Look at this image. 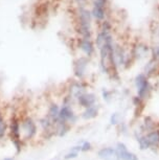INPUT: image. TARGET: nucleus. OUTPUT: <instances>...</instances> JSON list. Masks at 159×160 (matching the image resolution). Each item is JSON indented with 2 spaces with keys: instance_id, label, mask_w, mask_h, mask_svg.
<instances>
[{
  "instance_id": "17",
  "label": "nucleus",
  "mask_w": 159,
  "mask_h": 160,
  "mask_svg": "<svg viewBox=\"0 0 159 160\" xmlns=\"http://www.w3.org/2000/svg\"><path fill=\"white\" fill-rule=\"evenodd\" d=\"M81 153V144H77V146H74L72 147L71 149L69 150V152L67 154H65L64 156V159L65 160H71V159H76L79 154Z\"/></svg>"
},
{
  "instance_id": "13",
  "label": "nucleus",
  "mask_w": 159,
  "mask_h": 160,
  "mask_svg": "<svg viewBox=\"0 0 159 160\" xmlns=\"http://www.w3.org/2000/svg\"><path fill=\"white\" fill-rule=\"evenodd\" d=\"M147 138H148L150 144H151V151L153 152H157L159 150V128L158 129H155L153 131L147 133L145 134Z\"/></svg>"
},
{
  "instance_id": "5",
  "label": "nucleus",
  "mask_w": 159,
  "mask_h": 160,
  "mask_svg": "<svg viewBox=\"0 0 159 160\" xmlns=\"http://www.w3.org/2000/svg\"><path fill=\"white\" fill-rule=\"evenodd\" d=\"M116 158L117 160H139L138 156L128 150V147L124 142L119 141L115 146Z\"/></svg>"
},
{
  "instance_id": "2",
  "label": "nucleus",
  "mask_w": 159,
  "mask_h": 160,
  "mask_svg": "<svg viewBox=\"0 0 159 160\" xmlns=\"http://www.w3.org/2000/svg\"><path fill=\"white\" fill-rule=\"evenodd\" d=\"M8 136L13 142L17 153H20L23 148V141L21 139V128H20V118L16 115H13L8 120Z\"/></svg>"
},
{
  "instance_id": "23",
  "label": "nucleus",
  "mask_w": 159,
  "mask_h": 160,
  "mask_svg": "<svg viewBox=\"0 0 159 160\" xmlns=\"http://www.w3.org/2000/svg\"><path fill=\"white\" fill-rule=\"evenodd\" d=\"M2 160H14V157H4Z\"/></svg>"
},
{
  "instance_id": "3",
  "label": "nucleus",
  "mask_w": 159,
  "mask_h": 160,
  "mask_svg": "<svg viewBox=\"0 0 159 160\" xmlns=\"http://www.w3.org/2000/svg\"><path fill=\"white\" fill-rule=\"evenodd\" d=\"M79 118H80V115H77L76 113V111L73 110V107H69V106H61L58 120H60V122H68L69 125L73 126L79 122Z\"/></svg>"
},
{
  "instance_id": "12",
  "label": "nucleus",
  "mask_w": 159,
  "mask_h": 160,
  "mask_svg": "<svg viewBox=\"0 0 159 160\" xmlns=\"http://www.w3.org/2000/svg\"><path fill=\"white\" fill-rule=\"evenodd\" d=\"M97 157L102 160H117L115 147H104L98 150Z\"/></svg>"
},
{
  "instance_id": "11",
  "label": "nucleus",
  "mask_w": 159,
  "mask_h": 160,
  "mask_svg": "<svg viewBox=\"0 0 159 160\" xmlns=\"http://www.w3.org/2000/svg\"><path fill=\"white\" fill-rule=\"evenodd\" d=\"M72 128V126L69 125L68 122H60L57 119L55 122V136L57 137H64L69 133V131Z\"/></svg>"
},
{
  "instance_id": "19",
  "label": "nucleus",
  "mask_w": 159,
  "mask_h": 160,
  "mask_svg": "<svg viewBox=\"0 0 159 160\" xmlns=\"http://www.w3.org/2000/svg\"><path fill=\"white\" fill-rule=\"evenodd\" d=\"M76 102V101L71 98L69 94H66L62 99V104L61 106H69V107H73V104Z\"/></svg>"
},
{
  "instance_id": "9",
  "label": "nucleus",
  "mask_w": 159,
  "mask_h": 160,
  "mask_svg": "<svg viewBox=\"0 0 159 160\" xmlns=\"http://www.w3.org/2000/svg\"><path fill=\"white\" fill-rule=\"evenodd\" d=\"M87 64H88V60H87V58H80L74 62V65H73L74 75H76L79 80H82L84 78V75H85L86 69H87Z\"/></svg>"
},
{
  "instance_id": "10",
  "label": "nucleus",
  "mask_w": 159,
  "mask_h": 160,
  "mask_svg": "<svg viewBox=\"0 0 159 160\" xmlns=\"http://www.w3.org/2000/svg\"><path fill=\"white\" fill-rule=\"evenodd\" d=\"M100 110H101V107L100 105H94V106H91V107H88L86 109H84L82 112L80 114V117L82 118L83 120H91V119H94L97 118L100 114Z\"/></svg>"
},
{
  "instance_id": "8",
  "label": "nucleus",
  "mask_w": 159,
  "mask_h": 160,
  "mask_svg": "<svg viewBox=\"0 0 159 160\" xmlns=\"http://www.w3.org/2000/svg\"><path fill=\"white\" fill-rule=\"evenodd\" d=\"M158 122L153 118V116L151 115H148V116H145V118L140 125L138 126V131L142 133V134H147V133L153 131L155 129H158Z\"/></svg>"
},
{
  "instance_id": "14",
  "label": "nucleus",
  "mask_w": 159,
  "mask_h": 160,
  "mask_svg": "<svg viewBox=\"0 0 159 160\" xmlns=\"http://www.w3.org/2000/svg\"><path fill=\"white\" fill-rule=\"evenodd\" d=\"M80 49L83 51L87 57H91L94 52V45L90 39H84L82 38L80 40Z\"/></svg>"
},
{
  "instance_id": "15",
  "label": "nucleus",
  "mask_w": 159,
  "mask_h": 160,
  "mask_svg": "<svg viewBox=\"0 0 159 160\" xmlns=\"http://www.w3.org/2000/svg\"><path fill=\"white\" fill-rule=\"evenodd\" d=\"M60 108H61V106H60L58 102H50L48 108H47L46 115L52 120L53 123H55V122H57V119H58V117H59Z\"/></svg>"
},
{
  "instance_id": "4",
  "label": "nucleus",
  "mask_w": 159,
  "mask_h": 160,
  "mask_svg": "<svg viewBox=\"0 0 159 160\" xmlns=\"http://www.w3.org/2000/svg\"><path fill=\"white\" fill-rule=\"evenodd\" d=\"M80 32L84 39L91 38V28H90V15L87 11L82 10L80 14Z\"/></svg>"
},
{
  "instance_id": "6",
  "label": "nucleus",
  "mask_w": 159,
  "mask_h": 160,
  "mask_svg": "<svg viewBox=\"0 0 159 160\" xmlns=\"http://www.w3.org/2000/svg\"><path fill=\"white\" fill-rule=\"evenodd\" d=\"M87 92V86L86 84L82 82V81H74L68 87L67 94H69L74 101H77V98L81 96L84 93Z\"/></svg>"
},
{
  "instance_id": "16",
  "label": "nucleus",
  "mask_w": 159,
  "mask_h": 160,
  "mask_svg": "<svg viewBox=\"0 0 159 160\" xmlns=\"http://www.w3.org/2000/svg\"><path fill=\"white\" fill-rule=\"evenodd\" d=\"M8 131V122L5 119V117L0 110V140H2L7 134Z\"/></svg>"
},
{
  "instance_id": "24",
  "label": "nucleus",
  "mask_w": 159,
  "mask_h": 160,
  "mask_svg": "<svg viewBox=\"0 0 159 160\" xmlns=\"http://www.w3.org/2000/svg\"><path fill=\"white\" fill-rule=\"evenodd\" d=\"M80 1H82V0H80Z\"/></svg>"
},
{
  "instance_id": "18",
  "label": "nucleus",
  "mask_w": 159,
  "mask_h": 160,
  "mask_svg": "<svg viewBox=\"0 0 159 160\" xmlns=\"http://www.w3.org/2000/svg\"><path fill=\"white\" fill-rule=\"evenodd\" d=\"M109 122H110L111 126L117 127L119 125V122H121V115H119V113L118 112H114V113L111 114Z\"/></svg>"
},
{
  "instance_id": "20",
  "label": "nucleus",
  "mask_w": 159,
  "mask_h": 160,
  "mask_svg": "<svg viewBox=\"0 0 159 160\" xmlns=\"http://www.w3.org/2000/svg\"><path fill=\"white\" fill-rule=\"evenodd\" d=\"M102 98L106 102H110L111 99L113 98V94H112V91L108 89H103L102 90Z\"/></svg>"
},
{
  "instance_id": "7",
  "label": "nucleus",
  "mask_w": 159,
  "mask_h": 160,
  "mask_svg": "<svg viewBox=\"0 0 159 160\" xmlns=\"http://www.w3.org/2000/svg\"><path fill=\"white\" fill-rule=\"evenodd\" d=\"M76 102L77 106L83 109H86L88 107H91V106H94L97 104V98L94 93L92 92H86L82 94L81 96L77 98Z\"/></svg>"
},
{
  "instance_id": "1",
  "label": "nucleus",
  "mask_w": 159,
  "mask_h": 160,
  "mask_svg": "<svg viewBox=\"0 0 159 160\" xmlns=\"http://www.w3.org/2000/svg\"><path fill=\"white\" fill-rule=\"evenodd\" d=\"M20 128H21V139L23 143L32 141L37 136L39 127L36 120L32 116L26 115L20 118Z\"/></svg>"
},
{
  "instance_id": "21",
  "label": "nucleus",
  "mask_w": 159,
  "mask_h": 160,
  "mask_svg": "<svg viewBox=\"0 0 159 160\" xmlns=\"http://www.w3.org/2000/svg\"><path fill=\"white\" fill-rule=\"evenodd\" d=\"M92 149H93V147H92L90 141H83L82 144H81V152L83 153L90 152V151H92Z\"/></svg>"
},
{
  "instance_id": "22",
  "label": "nucleus",
  "mask_w": 159,
  "mask_h": 160,
  "mask_svg": "<svg viewBox=\"0 0 159 160\" xmlns=\"http://www.w3.org/2000/svg\"><path fill=\"white\" fill-rule=\"evenodd\" d=\"M117 127H118V131H119V133H121L122 135H128L129 127H128L127 123L124 122H121Z\"/></svg>"
}]
</instances>
